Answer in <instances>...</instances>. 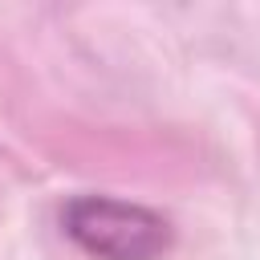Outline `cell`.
I'll list each match as a JSON object with an SVG mask.
<instances>
[{"mask_svg": "<svg viewBox=\"0 0 260 260\" xmlns=\"http://www.w3.org/2000/svg\"><path fill=\"white\" fill-rule=\"evenodd\" d=\"M61 228L93 260H158L175 240L167 215L114 195H73Z\"/></svg>", "mask_w": 260, "mask_h": 260, "instance_id": "obj_1", "label": "cell"}]
</instances>
